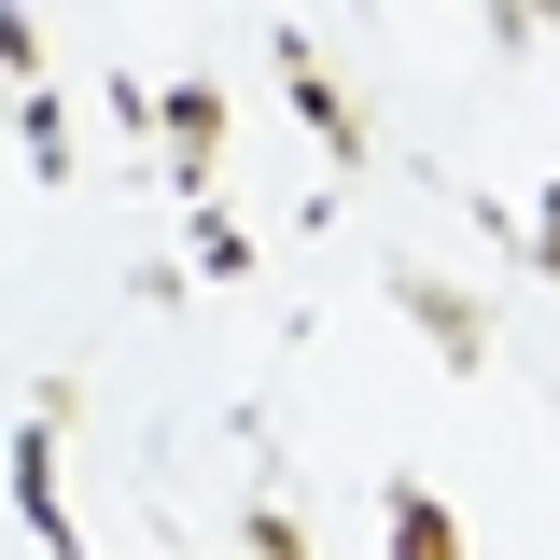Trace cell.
I'll use <instances>...</instances> for the list:
<instances>
[{"label": "cell", "instance_id": "cell-6", "mask_svg": "<svg viewBox=\"0 0 560 560\" xmlns=\"http://www.w3.org/2000/svg\"><path fill=\"white\" fill-rule=\"evenodd\" d=\"M490 224H504V238H518V253H533V280H560V183L533 210H490Z\"/></svg>", "mask_w": 560, "mask_h": 560}, {"label": "cell", "instance_id": "cell-5", "mask_svg": "<svg viewBox=\"0 0 560 560\" xmlns=\"http://www.w3.org/2000/svg\"><path fill=\"white\" fill-rule=\"evenodd\" d=\"M393 560H463V533H448L434 490H393Z\"/></svg>", "mask_w": 560, "mask_h": 560}, {"label": "cell", "instance_id": "cell-7", "mask_svg": "<svg viewBox=\"0 0 560 560\" xmlns=\"http://www.w3.org/2000/svg\"><path fill=\"white\" fill-rule=\"evenodd\" d=\"M28 154H43V183H70V113H57V84H28Z\"/></svg>", "mask_w": 560, "mask_h": 560}, {"label": "cell", "instance_id": "cell-8", "mask_svg": "<svg viewBox=\"0 0 560 560\" xmlns=\"http://www.w3.org/2000/svg\"><path fill=\"white\" fill-rule=\"evenodd\" d=\"M0 70H14V98L43 84V28H28V14H0Z\"/></svg>", "mask_w": 560, "mask_h": 560}, {"label": "cell", "instance_id": "cell-9", "mask_svg": "<svg viewBox=\"0 0 560 560\" xmlns=\"http://www.w3.org/2000/svg\"><path fill=\"white\" fill-rule=\"evenodd\" d=\"M253 560H308V533H294L280 504H253Z\"/></svg>", "mask_w": 560, "mask_h": 560}, {"label": "cell", "instance_id": "cell-2", "mask_svg": "<svg viewBox=\"0 0 560 560\" xmlns=\"http://www.w3.org/2000/svg\"><path fill=\"white\" fill-rule=\"evenodd\" d=\"M280 84H294V113H308V127L337 140V168H364V113L337 98V70H323V43H308V28H280Z\"/></svg>", "mask_w": 560, "mask_h": 560}, {"label": "cell", "instance_id": "cell-1", "mask_svg": "<svg viewBox=\"0 0 560 560\" xmlns=\"http://www.w3.org/2000/svg\"><path fill=\"white\" fill-rule=\"evenodd\" d=\"M57 420H70V393H57V407H28V420H14V518H28V547L84 560V533H70V504H57Z\"/></svg>", "mask_w": 560, "mask_h": 560}, {"label": "cell", "instance_id": "cell-3", "mask_svg": "<svg viewBox=\"0 0 560 560\" xmlns=\"http://www.w3.org/2000/svg\"><path fill=\"white\" fill-rule=\"evenodd\" d=\"M154 140H168V183L197 197V183H210V140H224V84H168V98H154Z\"/></svg>", "mask_w": 560, "mask_h": 560}, {"label": "cell", "instance_id": "cell-4", "mask_svg": "<svg viewBox=\"0 0 560 560\" xmlns=\"http://www.w3.org/2000/svg\"><path fill=\"white\" fill-rule=\"evenodd\" d=\"M393 308H420V337L448 350V364H477V350H490V323L448 294V280H420V267H393Z\"/></svg>", "mask_w": 560, "mask_h": 560}]
</instances>
